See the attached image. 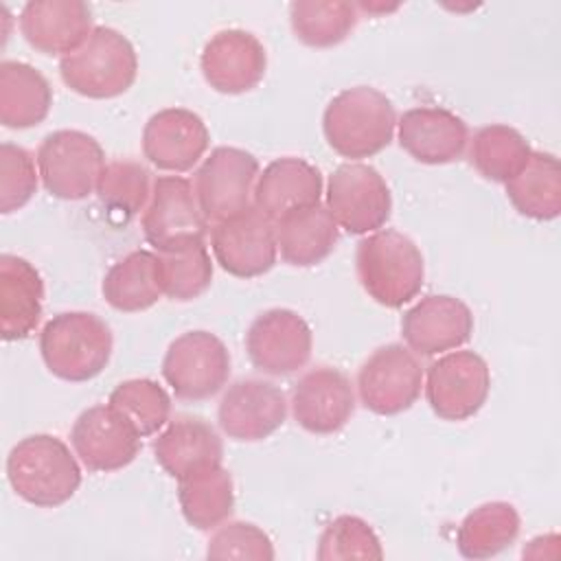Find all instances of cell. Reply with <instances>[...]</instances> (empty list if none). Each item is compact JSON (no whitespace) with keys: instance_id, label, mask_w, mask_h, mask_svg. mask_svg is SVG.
<instances>
[{"instance_id":"obj_1","label":"cell","mask_w":561,"mask_h":561,"mask_svg":"<svg viewBox=\"0 0 561 561\" xmlns=\"http://www.w3.org/2000/svg\"><path fill=\"white\" fill-rule=\"evenodd\" d=\"M397 112L392 101L373 85L337 92L322 114L329 147L342 158L362 160L383 151L394 136Z\"/></svg>"},{"instance_id":"obj_2","label":"cell","mask_w":561,"mask_h":561,"mask_svg":"<svg viewBox=\"0 0 561 561\" xmlns=\"http://www.w3.org/2000/svg\"><path fill=\"white\" fill-rule=\"evenodd\" d=\"M77 454L53 434H31L7 456V480L18 497L39 508L66 504L81 484Z\"/></svg>"},{"instance_id":"obj_3","label":"cell","mask_w":561,"mask_h":561,"mask_svg":"<svg viewBox=\"0 0 561 561\" xmlns=\"http://www.w3.org/2000/svg\"><path fill=\"white\" fill-rule=\"evenodd\" d=\"M355 270L364 291L388 309H399L421 294L425 263L419 245L399 230H377L359 241Z\"/></svg>"},{"instance_id":"obj_4","label":"cell","mask_w":561,"mask_h":561,"mask_svg":"<svg viewBox=\"0 0 561 561\" xmlns=\"http://www.w3.org/2000/svg\"><path fill=\"white\" fill-rule=\"evenodd\" d=\"M112 348L114 337L107 322L90 311L57 313L39 333V353L46 368L72 383L101 375L112 357Z\"/></svg>"},{"instance_id":"obj_5","label":"cell","mask_w":561,"mask_h":561,"mask_svg":"<svg viewBox=\"0 0 561 561\" xmlns=\"http://www.w3.org/2000/svg\"><path fill=\"white\" fill-rule=\"evenodd\" d=\"M61 81L85 99H114L125 94L138 75L131 42L110 26H94L88 39L59 59Z\"/></svg>"},{"instance_id":"obj_6","label":"cell","mask_w":561,"mask_h":561,"mask_svg":"<svg viewBox=\"0 0 561 561\" xmlns=\"http://www.w3.org/2000/svg\"><path fill=\"white\" fill-rule=\"evenodd\" d=\"M35 160L44 188L66 202L94 193L105 171V153L99 140L79 129L50 131L42 140Z\"/></svg>"},{"instance_id":"obj_7","label":"cell","mask_w":561,"mask_h":561,"mask_svg":"<svg viewBox=\"0 0 561 561\" xmlns=\"http://www.w3.org/2000/svg\"><path fill=\"white\" fill-rule=\"evenodd\" d=\"M142 232L158 254L204 243L208 219L204 217L193 184L182 175H160L142 210Z\"/></svg>"},{"instance_id":"obj_8","label":"cell","mask_w":561,"mask_h":561,"mask_svg":"<svg viewBox=\"0 0 561 561\" xmlns=\"http://www.w3.org/2000/svg\"><path fill=\"white\" fill-rule=\"evenodd\" d=\"M162 377L178 399H210L228 383L230 353L215 333L186 331L169 344L162 359Z\"/></svg>"},{"instance_id":"obj_9","label":"cell","mask_w":561,"mask_h":561,"mask_svg":"<svg viewBox=\"0 0 561 561\" xmlns=\"http://www.w3.org/2000/svg\"><path fill=\"white\" fill-rule=\"evenodd\" d=\"M327 210L337 228L351 234H368L390 219L392 195L375 167L346 162L329 175Z\"/></svg>"},{"instance_id":"obj_10","label":"cell","mask_w":561,"mask_h":561,"mask_svg":"<svg viewBox=\"0 0 561 561\" xmlns=\"http://www.w3.org/2000/svg\"><path fill=\"white\" fill-rule=\"evenodd\" d=\"M425 397L443 421H465L482 410L491 390V370L476 351H449L425 370Z\"/></svg>"},{"instance_id":"obj_11","label":"cell","mask_w":561,"mask_h":561,"mask_svg":"<svg viewBox=\"0 0 561 561\" xmlns=\"http://www.w3.org/2000/svg\"><path fill=\"white\" fill-rule=\"evenodd\" d=\"M425 370L403 344H386L373 351L357 373V394L366 410L392 416L410 410L423 390Z\"/></svg>"},{"instance_id":"obj_12","label":"cell","mask_w":561,"mask_h":561,"mask_svg":"<svg viewBox=\"0 0 561 561\" xmlns=\"http://www.w3.org/2000/svg\"><path fill=\"white\" fill-rule=\"evenodd\" d=\"M259 160L239 147H215L195 173V195L208 221L228 219L250 208Z\"/></svg>"},{"instance_id":"obj_13","label":"cell","mask_w":561,"mask_h":561,"mask_svg":"<svg viewBox=\"0 0 561 561\" xmlns=\"http://www.w3.org/2000/svg\"><path fill=\"white\" fill-rule=\"evenodd\" d=\"M210 248L224 272L237 278H256L276 263V226L256 206H250L213 226Z\"/></svg>"},{"instance_id":"obj_14","label":"cell","mask_w":561,"mask_h":561,"mask_svg":"<svg viewBox=\"0 0 561 561\" xmlns=\"http://www.w3.org/2000/svg\"><path fill=\"white\" fill-rule=\"evenodd\" d=\"M311 329L291 309H267L252 320L245 333V351L252 366L272 377L300 370L311 357Z\"/></svg>"},{"instance_id":"obj_15","label":"cell","mask_w":561,"mask_h":561,"mask_svg":"<svg viewBox=\"0 0 561 561\" xmlns=\"http://www.w3.org/2000/svg\"><path fill=\"white\" fill-rule=\"evenodd\" d=\"M140 434L110 403L83 410L70 432V443L88 471L112 473L134 462Z\"/></svg>"},{"instance_id":"obj_16","label":"cell","mask_w":561,"mask_h":561,"mask_svg":"<svg viewBox=\"0 0 561 561\" xmlns=\"http://www.w3.org/2000/svg\"><path fill=\"white\" fill-rule=\"evenodd\" d=\"M287 419L285 392L265 379H239L224 392L217 421L221 432L239 443L272 436Z\"/></svg>"},{"instance_id":"obj_17","label":"cell","mask_w":561,"mask_h":561,"mask_svg":"<svg viewBox=\"0 0 561 561\" xmlns=\"http://www.w3.org/2000/svg\"><path fill=\"white\" fill-rule=\"evenodd\" d=\"M473 333V313L456 296L421 298L401 318V335L414 355L432 357L460 348Z\"/></svg>"},{"instance_id":"obj_18","label":"cell","mask_w":561,"mask_h":561,"mask_svg":"<svg viewBox=\"0 0 561 561\" xmlns=\"http://www.w3.org/2000/svg\"><path fill=\"white\" fill-rule=\"evenodd\" d=\"M204 81L221 94H243L256 88L267 70V53L256 35L241 28L215 33L199 57Z\"/></svg>"},{"instance_id":"obj_19","label":"cell","mask_w":561,"mask_h":561,"mask_svg":"<svg viewBox=\"0 0 561 561\" xmlns=\"http://www.w3.org/2000/svg\"><path fill=\"white\" fill-rule=\"evenodd\" d=\"M291 414L311 434L340 432L355 412V390L351 379L333 366L307 370L291 390Z\"/></svg>"},{"instance_id":"obj_20","label":"cell","mask_w":561,"mask_h":561,"mask_svg":"<svg viewBox=\"0 0 561 561\" xmlns=\"http://www.w3.org/2000/svg\"><path fill=\"white\" fill-rule=\"evenodd\" d=\"M208 142L206 123L186 107H164L142 129V156L160 171H191L204 158Z\"/></svg>"},{"instance_id":"obj_21","label":"cell","mask_w":561,"mask_h":561,"mask_svg":"<svg viewBox=\"0 0 561 561\" xmlns=\"http://www.w3.org/2000/svg\"><path fill=\"white\" fill-rule=\"evenodd\" d=\"M399 145L421 164H449L462 158L469 129L467 123L445 107H412L397 121Z\"/></svg>"},{"instance_id":"obj_22","label":"cell","mask_w":561,"mask_h":561,"mask_svg":"<svg viewBox=\"0 0 561 561\" xmlns=\"http://www.w3.org/2000/svg\"><path fill=\"white\" fill-rule=\"evenodd\" d=\"M92 9L81 0H33L20 11V31L42 55H68L92 33Z\"/></svg>"},{"instance_id":"obj_23","label":"cell","mask_w":561,"mask_h":561,"mask_svg":"<svg viewBox=\"0 0 561 561\" xmlns=\"http://www.w3.org/2000/svg\"><path fill=\"white\" fill-rule=\"evenodd\" d=\"M254 206L272 221H278L291 210L320 204L322 175L320 171L294 156L272 160L254 184Z\"/></svg>"},{"instance_id":"obj_24","label":"cell","mask_w":561,"mask_h":561,"mask_svg":"<svg viewBox=\"0 0 561 561\" xmlns=\"http://www.w3.org/2000/svg\"><path fill=\"white\" fill-rule=\"evenodd\" d=\"M44 280L33 263L15 254L0 256V335L4 342L28 337L39 324Z\"/></svg>"},{"instance_id":"obj_25","label":"cell","mask_w":561,"mask_h":561,"mask_svg":"<svg viewBox=\"0 0 561 561\" xmlns=\"http://www.w3.org/2000/svg\"><path fill=\"white\" fill-rule=\"evenodd\" d=\"M156 462L175 480L224 458L217 430L199 416H178L153 440Z\"/></svg>"},{"instance_id":"obj_26","label":"cell","mask_w":561,"mask_h":561,"mask_svg":"<svg viewBox=\"0 0 561 561\" xmlns=\"http://www.w3.org/2000/svg\"><path fill=\"white\" fill-rule=\"evenodd\" d=\"M276 226V245L285 263L294 267H311L322 263L340 239V228L327 206L291 210Z\"/></svg>"},{"instance_id":"obj_27","label":"cell","mask_w":561,"mask_h":561,"mask_svg":"<svg viewBox=\"0 0 561 561\" xmlns=\"http://www.w3.org/2000/svg\"><path fill=\"white\" fill-rule=\"evenodd\" d=\"M53 105L48 79L24 61L0 64V123L9 129L39 125Z\"/></svg>"},{"instance_id":"obj_28","label":"cell","mask_w":561,"mask_h":561,"mask_svg":"<svg viewBox=\"0 0 561 561\" xmlns=\"http://www.w3.org/2000/svg\"><path fill=\"white\" fill-rule=\"evenodd\" d=\"M101 291L105 302L123 313L153 307L164 296L158 254L149 250L129 252L105 272Z\"/></svg>"},{"instance_id":"obj_29","label":"cell","mask_w":561,"mask_h":561,"mask_svg":"<svg viewBox=\"0 0 561 561\" xmlns=\"http://www.w3.org/2000/svg\"><path fill=\"white\" fill-rule=\"evenodd\" d=\"M178 502L188 526L215 530L234 508V484L226 467L208 465L178 480Z\"/></svg>"},{"instance_id":"obj_30","label":"cell","mask_w":561,"mask_h":561,"mask_svg":"<svg viewBox=\"0 0 561 561\" xmlns=\"http://www.w3.org/2000/svg\"><path fill=\"white\" fill-rule=\"evenodd\" d=\"M513 208L535 221L557 219L561 213V167L552 153L533 151L526 167L506 184Z\"/></svg>"},{"instance_id":"obj_31","label":"cell","mask_w":561,"mask_h":561,"mask_svg":"<svg viewBox=\"0 0 561 561\" xmlns=\"http://www.w3.org/2000/svg\"><path fill=\"white\" fill-rule=\"evenodd\" d=\"M519 513L508 502H486L473 508L458 526L456 546L467 559H491L519 535Z\"/></svg>"},{"instance_id":"obj_32","label":"cell","mask_w":561,"mask_h":561,"mask_svg":"<svg viewBox=\"0 0 561 561\" xmlns=\"http://www.w3.org/2000/svg\"><path fill=\"white\" fill-rule=\"evenodd\" d=\"M533 149L528 140L508 125H484L469 140V160L473 169L491 180L506 184L528 162Z\"/></svg>"},{"instance_id":"obj_33","label":"cell","mask_w":561,"mask_h":561,"mask_svg":"<svg viewBox=\"0 0 561 561\" xmlns=\"http://www.w3.org/2000/svg\"><path fill=\"white\" fill-rule=\"evenodd\" d=\"M359 20V9L346 0H298L289 7L291 31L311 48L342 44Z\"/></svg>"},{"instance_id":"obj_34","label":"cell","mask_w":561,"mask_h":561,"mask_svg":"<svg viewBox=\"0 0 561 561\" xmlns=\"http://www.w3.org/2000/svg\"><path fill=\"white\" fill-rule=\"evenodd\" d=\"M107 403L123 414L142 438L158 434L171 414V397L158 381L147 377L121 381Z\"/></svg>"},{"instance_id":"obj_35","label":"cell","mask_w":561,"mask_h":561,"mask_svg":"<svg viewBox=\"0 0 561 561\" xmlns=\"http://www.w3.org/2000/svg\"><path fill=\"white\" fill-rule=\"evenodd\" d=\"M151 173L136 160H112L96 184L101 204L110 210L129 219L147 208L151 197Z\"/></svg>"},{"instance_id":"obj_36","label":"cell","mask_w":561,"mask_h":561,"mask_svg":"<svg viewBox=\"0 0 561 561\" xmlns=\"http://www.w3.org/2000/svg\"><path fill=\"white\" fill-rule=\"evenodd\" d=\"M164 296L178 302L199 298L213 280V261L204 243L158 254Z\"/></svg>"},{"instance_id":"obj_37","label":"cell","mask_w":561,"mask_h":561,"mask_svg":"<svg viewBox=\"0 0 561 561\" xmlns=\"http://www.w3.org/2000/svg\"><path fill=\"white\" fill-rule=\"evenodd\" d=\"M320 561L337 559H381V541L377 533L357 515H340L322 530L318 539Z\"/></svg>"},{"instance_id":"obj_38","label":"cell","mask_w":561,"mask_h":561,"mask_svg":"<svg viewBox=\"0 0 561 561\" xmlns=\"http://www.w3.org/2000/svg\"><path fill=\"white\" fill-rule=\"evenodd\" d=\"M39 171L33 156L13 142L0 145V213L9 215L31 202L37 191Z\"/></svg>"},{"instance_id":"obj_39","label":"cell","mask_w":561,"mask_h":561,"mask_svg":"<svg viewBox=\"0 0 561 561\" xmlns=\"http://www.w3.org/2000/svg\"><path fill=\"white\" fill-rule=\"evenodd\" d=\"M208 559H274L270 535L252 522H224L215 528L206 546Z\"/></svg>"}]
</instances>
